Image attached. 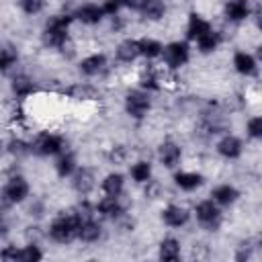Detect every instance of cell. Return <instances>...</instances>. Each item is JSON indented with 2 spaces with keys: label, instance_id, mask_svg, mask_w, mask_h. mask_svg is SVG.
Instances as JSON below:
<instances>
[{
  "label": "cell",
  "instance_id": "28",
  "mask_svg": "<svg viewBox=\"0 0 262 262\" xmlns=\"http://www.w3.org/2000/svg\"><path fill=\"white\" fill-rule=\"evenodd\" d=\"M129 176L135 184H149L154 178V166L149 160H135L129 166Z\"/></svg>",
  "mask_w": 262,
  "mask_h": 262
},
{
  "label": "cell",
  "instance_id": "11",
  "mask_svg": "<svg viewBox=\"0 0 262 262\" xmlns=\"http://www.w3.org/2000/svg\"><path fill=\"white\" fill-rule=\"evenodd\" d=\"M94 213L100 219H108V221H117L125 215V207L121 203V196H100L94 203Z\"/></svg>",
  "mask_w": 262,
  "mask_h": 262
},
{
  "label": "cell",
  "instance_id": "5",
  "mask_svg": "<svg viewBox=\"0 0 262 262\" xmlns=\"http://www.w3.org/2000/svg\"><path fill=\"white\" fill-rule=\"evenodd\" d=\"M190 215H194L196 223H199L201 229H205V231H217V229L221 227V223H223V211H221V207H219L215 201H211V199L199 201V203L194 205V209H192Z\"/></svg>",
  "mask_w": 262,
  "mask_h": 262
},
{
  "label": "cell",
  "instance_id": "15",
  "mask_svg": "<svg viewBox=\"0 0 262 262\" xmlns=\"http://www.w3.org/2000/svg\"><path fill=\"white\" fill-rule=\"evenodd\" d=\"M106 66H108L106 55L102 51H98V53H90V55L82 57L78 61V72L84 78H96V76H100L106 70Z\"/></svg>",
  "mask_w": 262,
  "mask_h": 262
},
{
  "label": "cell",
  "instance_id": "3",
  "mask_svg": "<svg viewBox=\"0 0 262 262\" xmlns=\"http://www.w3.org/2000/svg\"><path fill=\"white\" fill-rule=\"evenodd\" d=\"M29 143H31V154L37 158H55L68 147L66 137L55 131H39Z\"/></svg>",
  "mask_w": 262,
  "mask_h": 262
},
{
  "label": "cell",
  "instance_id": "13",
  "mask_svg": "<svg viewBox=\"0 0 262 262\" xmlns=\"http://www.w3.org/2000/svg\"><path fill=\"white\" fill-rule=\"evenodd\" d=\"M180 160H182V147L174 139H164L158 145V162L166 170H174L176 166H180Z\"/></svg>",
  "mask_w": 262,
  "mask_h": 262
},
{
  "label": "cell",
  "instance_id": "17",
  "mask_svg": "<svg viewBox=\"0 0 262 262\" xmlns=\"http://www.w3.org/2000/svg\"><path fill=\"white\" fill-rule=\"evenodd\" d=\"M231 66H233L235 74H239L244 78L258 76V59L250 51H235L231 57Z\"/></svg>",
  "mask_w": 262,
  "mask_h": 262
},
{
  "label": "cell",
  "instance_id": "22",
  "mask_svg": "<svg viewBox=\"0 0 262 262\" xmlns=\"http://www.w3.org/2000/svg\"><path fill=\"white\" fill-rule=\"evenodd\" d=\"M209 29H213V25L203 16V14H199V12H190L188 14V18H186V29H184V33H186V41H196L199 37H203Z\"/></svg>",
  "mask_w": 262,
  "mask_h": 262
},
{
  "label": "cell",
  "instance_id": "6",
  "mask_svg": "<svg viewBox=\"0 0 262 262\" xmlns=\"http://www.w3.org/2000/svg\"><path fill=\"white\" fill-rule=\"evenodd\" d=\"M160 59L164 61L166 70H170V72H176V70L184 68L190 61V43L186 39H176V41L166 43L162 47Z\"/></svg>",
  "mask_w": 262,
  "mask_h": 262
},
{
  "label": "cell",
  "instance_id": "25",
  "mask_svg": "<svg viewBox=\"0 0 262 262\" xmlns=\"http://www.w3.org/2000/svg\"><path fill=\"white\" fill-rule=\"evenodd\" d=\"M182 256V244L174 235H166L158 244V258L164 262H176Z\"/></svg>",
  "mask_w": 262,
  "mask_h": 262
},
{
  "label": "cell",
  "instance_id": "8",
  "mask_svg": "<svg viewBox=\"0 0 262 262\" xmlns=\"http://www.w3.org/2000/svg\"><path fill=\"white\" fill-rule=\"evenodd\" d=\"M72 16H74V20L82 23L84 27H96L106 18L102 4H98V2H80L72 10Z\"/></svg>",
  "mask_w": 262,
  "mask_h": 262
},
{
  "label": "cell",
  "instance_id": "34",
  "mask_svg": "<svg viewBox=\"0 0 262 262\" xmlns=\"http://www.w3.org/2000/svg\"><path fill=\"white\" fill-rule=\"evenodd\" d=\"M6 151H8L12 158H25V156L31 154V143L25 141L23 137H12V139H8V143H6Z\"/></svg>",
  "mask_w": 262,
  "mask_h": 262
},
{
  "label": "cell",
  "instance_id": "2",
  "mask_svg": "<svg viewBox=\"0 0 262 262\" xmlns=\"http://www.w3.org/2000/svg\"><path fill=\"white\" fill-rule=\"evenodd\" d=\"M78 227H80V215L76 213V209L61 211L59 215H55L51 219V223L47 227V237L53 244L68 246L78 239Z\"/></svg>",
  "mask_w": 262,
  "mask_h": 262
},
{
  "label": "cell",
  "instance_id": "37",
  "mask_svg": "<svg viewBox=\"0 0 262 262\" xmlns=\"http://www.w3.org/2000/svg\"><path fill=\"white\" fill-rule=\"evenodd\" d=\"M0 258L6 260V262H18V258H20V246H14V244L4 246L0 250Z\"/></svg>",
  "mask_w": 262,
  "mask_h": 262
},
{
  "label": "cell",
  "instance_id": "20",
  "mask_svg": "<svg viewBox=\"0 0 262 262\" xmlns=\"http://www.w3.org/2000/svg\"><path fill=\"white\" fill-rule=\"evenodd\" d=\"M10 92H12V96L16 100H25V98H29V96H33L37 92V84H35V80L31 76L16 74L10 80Z\"/></svg>",
  "mask_w": 262,
  "mask_h": 262
},
{
  "label": "cell",
  "instance_id": "4",
  "mask_svg": "<svg viewBox=\"0 0 262 262\" xmlns=\"http://www.w3.org/2000/svg\"><path fill=\"white\" fill-rule=\"evenodd\" d=\"M31 194V184L23 174H12L6 178V182L0 188V203L4 207L23 205Z\"/></svg>",
  "mask_w": 262,
  "mask_h": 262
},
{
  "label": "cell",
  "instance_id": "40",
  "mask_svg": "<svg viewBox=\"0 0 262 262\" xmlns=\"http://www.w3.org/2000/svg\"><path fill=\"white\" fill-rule=\"evenodd\" d=\"M0 145H2V137H0Z\"/></svg>",
  "mask_w": 262,
  "mask_h": 262
},
{
  "label": "cell",
  "instance_id": "39",
  "mask_svg": "<svg viewBox=\"0 0 262 262\" xmlns=\"http://www.w3.org/2000/svg\"><path fill=\"white\" fill-rule=\"evenodd\" d=\"M115 2H119V4H121V8H125V4H127V0H115Z\"/></svg>",
  "mask_w": 262,
  "mask_h": 262
},
{
  "label": "cell",
  "instance_id": "12",
  "mask_svg": "<svg viewBox=\"0 0 262 262\" xmlns=\"http://www.w3.org/2000/svg\"><path fill=\"white\" fill-rule=\"evenodd\" d=\"M160 219L166 227L170 229H180L184 227L188 221H190V211L182 205H176V203H168L162 211H160Z\"/></svg>",
  "mask_w": 262,
  "mask_h": 262
},
{
  "label": "cell",
  "instance_id": "32",
  "mask_svg": "<svg viewBox=\"0 0 262 262\" xmlns=\"http://www.w3.org/2000/svg\"><path fill=\"white\" fill-rule=\"evenodd\" d=\"M137 45H139V57H143L145 61L160 59L162 47H164L162 41H158V39H154V37H139V39H137Z\"/></svg>",
  "mask_w": 262,
  "mask_h": 262
},
{
  "label": "cell",
  "instance_id": "29",
  "mask_svg": "<svg viewBox=\"0 0 262 262\" xmlns=\"http://www.w3.org/2000/svg\"><path fill=\"white\" fill-rule=\"evenodd\" d=\"M166 10H168V6H166L164 0H143L137 12H139L145 20L158 23V20H162V18L166 16Z\"/></svg>",
  "mask_w": 262,
  "mask_h": 262
},
{
  "label": "cell",
  "instance_id": "9",
  "mask_svg": "<svg viewBox=\"0 0 262 262\" xmlns=\"http://www.w3.org/2000/svg\"><path fill=\"white\" fill-rule=\"evenodd\" d=\"M215 151L219 158H223L227 162L239 160L244 154V141L233 133H223L215 143Z\"/></svg>",
  "mask_w": 262,
  "mask_h": 262
},
{
  "label": "cell",
  "instance_id": "14",
  "mask_svg": "<svg viewBox=\"0 0 262 262\" xmlns=\"http://www.w3.org/2000/svg\"><path fill=\"white\" fill-rule=\"evenodd\" d=\"M252 14H254L252 0H227L223 4V16H225V20H229L233 25L248 20Z\"/></svg>",
  "mask_w": 262,
  "mask_h": 262
},
{
  "label": "cell",
  "instance_id": "33",
  "mask_svg": "<svg viewBox=\"0 0 262 262\" xmlns=\"http://www.w3.org/2000/svg\"><path fill=\"white\" fill-rule=\"evenodd\" d=\"M43 250L37 242H27L25 246H20V258L18 262H39L43 260Z\"/></svg>",
  "mask_w": 262,
  "mask_h": 262
},
{
  "label": "cell",
  "instance_id": "27",
  "mask_svg": "<svg viewBox=\"0 0 262 262\" xmlns=\"http://www.w3.org/2000/svg\"><path fill=\"white\" fill-rule=\"evenodd\" d=\"M100 190L106 196H121L125 192V176L121 172H108L100 180Z\"/></svg>",
  "mask_w": 262,
  "mask_h": 262
},
{
  "label": "cell",
  "instance_id": "16",
  "mask_svg": "<svg viewBox=\"0 0 262 262\" xmlns=\"http://www.w3.org/2000/svg\"><path fill=\"white\" fill-rule=\"evenodd\" d=\"M174 184L182 192H194L205 184V176L196 170H178L174 172Z\"/></svg>",
  "mask_w": 262,
  "mask_h": 262
},
{
  "label": "cell",
  "instance_id": "26",
  "mask_svg": "<svg viewBox=\"0 0 262 262\" xmlns=\"http://www.w3.org/2000/svg\"><path fill=\"white\" fill-rule=\"evenodd\" d=\"M162 84H164L162 76H160V72L156 68L145 66V68L139 70V74H137V88H141V90L151 94V92H158L162 88Z\"/></svg>",
  "mask_w": 262,
  "mask_h": 262
},
{
  "label": "cell",
  "instance_id": "24",
  "mask_svg": "<svg viewBox=\"0 0 262 262\" xmlns=\"http://www.w3.org/2000/svg\"><path fill=\"white\" fill-rule=\"evenodd\" d=\"M66 94L72 98V100H78V102H90V100H98L100 98V92L94 84L90 82H74Z\"/></svg>",
  "mask_w": 262,
  "mask_h": 262
},
{
  "label": "cell",
  "instance_id": "23",
  "mask_svg": "<svg viewBox=\"0 0 262 262\" xmlns=\"http://www.w3.org/2000/svg\"><path fill=\"white\" fill-rule=\"evenodd\" d=\"M115 59L119 61V63H135L137 59H139V45H137V39H131V37H127V39H123V41H119L117 43V47H115Z\"/></svg>",
  "mask_w": 262,
  "mask_h": 262
},
{
  "label": "cell",
  "instance_id": "19",
  "mask_svg": "<svg viewBox=\"0 0 262 262\" xmlns=\"http://www.w3.org/2000/svg\"><path fill=\"white\" fill-rule=\"evenodd\" d=\"M211 201H215L221 209L223 207H231V205H235L239 201V190L229 182H221V184L211 188Z\"/></svg>",
  "mask_w": 262,
  "mask_h": 262
},
{
  "label": "cell",
  "instance_id": "36",
  "mask_svg": "<svg viewBox=\"0 0 262 262\" xmlns=\"http://www.w3.org/2000/svg\"><path fill=\"white\" fill-rule=\"evenodd\" d=\"M18 8L27 16H37L45 10V0H18Z\"/></svg>",
  "mask_w": 262,
  "mask_h": 262
},
{
  "label": "cell",
  "instance_id": "31",
  "mask_svg": "<svg viewBox=\"0 0 262 262\" xmlns=\"http://www.w3.org/2000/svg\"><path fill=\"white\" fill-rule=\"evenodd\" d=\"M194 43H196L199 53L211 55V53H215V51L219 49V45L223 43V37H221V33H219L217 29H209V31H207L203 37H199Z\"/></svg>",
  "mask_w": 262,
  "mask_h": 262
},
{
  "label": "cell",
  "instance_id": "18",
  "mask_svg": "<svg viewBox=\"0 0 262 262\" xmlns=\"http://www.w3.org/2000/svg\"><path fill=\"white\" fill-rule=\"evenodd\" d=\"M102 225L98 223L96 215L92 217H84L80 219V227H78V239L82 244H96L102 239Z\"/></svg>",
  "mask_w": 262,
  "mask_h": 262
},
{
  "label": "cell",
  "instance_id": "21",
  "mask_svg": "<svg viewBox=\"0 0 262 262\" xmlns=\"http://www.w3.org/2000/svg\"><path fill=\"white\" fill-rule=\"evenodd\" d=\"M76 168H78V160H76V154H74V151H70L68 147H66L61 154H57V156H55V162H53V170H55L57 178H61V180L70 178V176L76 172Z\"/></svg>",
  "mask_w": 262,
  "mask_h": 262
},
{
  "label": "cell",
  "instance_id": "10",
  "mask_svg": "<svg viewBox=\"0 0 262 262\" xmlns=\"http://www.w3.org/2000/svg\"><path fill=\"white\" fill-rule=\"evenodd\" d=\"M70 182H72L74 192H78L82 199H86L96 188V174L88 166H78L76 172L70 176Z\"/></svg>",
  "mask_w": 262,
  "mask_h": 262
},
{
  "label": "cell",
  "instance_id": "35",
  "mask_svg": "<svg viewBox=\"0 0 262 262\" xmlns=\"http://www.w3.org/2000/svg\"><path fill=\"white\" fill-rule=\"evenodd\" d=\"M246 135L252 139V141H260L262 139V117L260 115H254L246 121Z\"/></svg>",
  "mask_w": 262,
  "mask_h": 262
},
{
  "label": "cell",
  "instance_id": "1",
  "mask_svg": "<svg viewBox=\"0 0 262 262\" xmlns=\"http://www.w3.org/2000/svg\"><path fill=\"white\" fill-rule=\"evenodd\" d=\"M74 23L72 12H57L51 14L41 31V41L49 49H63L70 43V27Z\"/></svg>",
  "mask_w": 262,
  "mask_h": 262
},
{
  "label": "cell",
  "instance_id": "38",
  "mask_svg": "<svg viewBox=\"0 0 262 262\" xmlns=\"http://www.w3.org/2000/svg\"><path fill=\"white\" fill-rule=\"evenodd\" d=\"M8 231H10V223H8L6 215H4V213H0V237H6V235H8Z\"/></svg>",
  "mask_w": 262,
  "mask_h": 262
},
{
  "label": "cell",
  "instance_id": "7",
  "mask_svg": "<svg viewBox=\"0 0 262 262\" xmlns=\"http://www.w3.org/2000/svg\"><path fill=\"white\" fill-rule=\"evenodd\" d=\"M151 106H154V102H151V94L149 92H145L141 88H133V90L125 92L123 108L133 121H143L151 113Z\"/></svg>",
  "mask_w": 262,
  "mask_h": 262
},
{
  "label": "cell",
  "instance_id": "30",
  "mask_svg": "<svg viewBox=\"0 0 262 262\" xmlns=\"http://www.w3.org/2000/svg\"><path fill=\"white\" fill-rule=\"evenodd\" d=\"M20 53L12 43H0V74H10L18 66Z\"/></svg>",
  "mask_w": 262,
  "mask_h": 262
}]
</instances>
